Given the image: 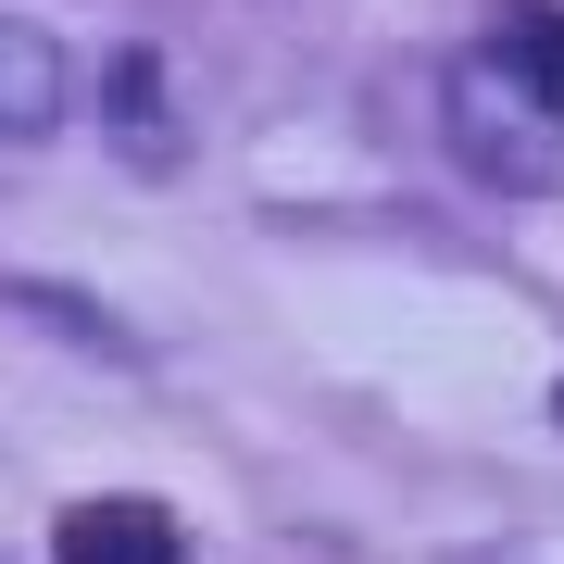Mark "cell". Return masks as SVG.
<instances>
[{
    "label": "cell",
    "mask_w": 564,
    "mask_h": 564,
    "mask_svg": "<svg viewBox=\"0 0 564 564\" xmlns=\"http://www.w3.org/2000/svg\"><path fill=\"white\" fill-rule=\"evenodd\" d=\"M452 151L477 163V176H502V188H564V101L527 63H464L452 76Z\"/></svg>",
    "instance_id": "obj_1"
},
{
    "label": "cell",
    "mask_w": 564,
    "mask_h": 564,
    "mask_svg": "<svg viewBox=\"0 0 564 564\" xmlns=\"http://www.w3.org/2000/svg\"><path fill=\"white\" fill-rule=\"evenodd\" d=\"M51 564H188V540L163 502H76L51 527Z\"/></svg>",
    "instance_id": "obj_2"
},
{
    "label": "cell",
    "mask_w": 564,
    "mask_h": 564,
    "mask_svg": "<svg viewBox=\"0 0 564 564\" xmlns=\"http://www.w3.org/2000/svg\"><path fill=\"white\" fill-rule=\"evenodd\" d=\"M63 126V51L25 13H0V139H51Z\"/></svg>",
    "instance_id": "obj_3"
},
{
    "label": "cell",
    "mask_w": 564,
    "mask_h": 564,
    "mask_svg": "<svg viewBox=\"0 0 564 564\" xmlns=\"http://www.w3.org/2000/svg\"><path fill=\"white\" fill-rule=\"evenodd\" d=\"M514 63L552 88V101H564V13H540V25H527V39H514Z\"/></svg>",
    "instance_id": "obj_4"
}]
</instances>
